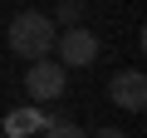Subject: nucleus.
<instances>
[{
	"label": "nucleus",
	"mask_w": 147,
	"mask_h": 138,
	"mask_svg": "<svg viewBox=\"0 0 147 138\" xmlns=\"http://www.w3.org/2000/svg\"><path fill=\"white\" fill-rule=\"evenodd\" d=\"M54 40H59V25L49 20V15H39V10H20L15 20H10V30H5V44H10V54H20V59H49L54 54Z\"/></svg>",
	"instance_id": "1"
},
{
	"label": "nucleus",
	"mask_w": 147,
	"mask_h": 138,
	"mask_svg": "<svg viewBox=\"0 0 147 138\" xmlns=\"http://www.w3.org/2000/svg\"><path fill=\"white\" fill-rule=\"evenodd\" d=\"M64 89H69V69H64L59 59H34V64L25 69V94H30L34 109H39V104H59Z\"/></svg>",
	"instance_id": "2"
},
{
	"label": "nucleus",
	"mask_w": 147,
	"mask_h": 138,
	"mask_svg": "<svg viewBox=\"0 0 147 138\" xmlns=\"http://www.w3.org/2000/svg\"><path fill=\"white\" fill-rule=\"evenodd\" d=\"M54 54H59V64H64V69H88V64L98 59V35H93V30H84V25H69V30H59Z\"/></svg>",
	"instance_id": "3"
},
{
	"label": "nucleus",
	"mask_w": 147,
	"mask_h": 138,
	"mask_svg": "<svg viewBox=\"0 0 147 138\" xmlns=\"http://www.w3.org/2000/svg\"><path fill=\"white\" fill-rule=\"evenodd\" d=\"M108 99L127 113H142L147 104V79H142V69H118V74L108 79Z\"/></svg>",
	"instance_id": "4"
},
{
	"label": "nucleus",
	"mask_w": 147,
	"mask_h": 138,
	"mask_svg": "<svg viewBox=\"0 0 147 138\" xmlns=\"http://www.w3.org/2000/svg\"><path fill=\"white\" fill-rule=\"evenodd\" d=\"M54 118H64V113H39L34 104L30 109H15L10 118H5V128H0V133H5V138H25V133H44Z\"/></svg>",
	"instance_id": "5"
},
{
	"label": "nucleus",
	"mask_w": 147,
	"mask_h": 138,
	"mask_svg": "<svg viewBox=\"0 0 147 138\" xmlns=\"http://www.w3.org/2000/svg\"><path fill=\"white\" fill-rule=\"evenodd\" d=\"M44 138H88V128H79L74 118H54V123L44 128Z\"/></svg>",
	"instance_id": "6"
},
{
	"label": "nucleus",
	"mask_w": 147,
	"mask_h": 138,
	"mask_svg": "<svg viewBox=\"0 0 147 138\" xmlns=\"http://www.w3.org/2000/svg\"><path fill=\"white\" fill-rule=\"evenodd\" d=\"M49 20H69V25H79V20H84V5H79V0H59V10H54Z\"/></svg>",
	"instance_id": "7"
},
{
	"label": "nucleus",
	"mask_w": 147,
	"mask_h": 138,
	"mask_svg": "<svg viewBox=\"0 0 147 138\" xmlns=\"http://www.w3.org/2000/svg\"><path fill=\"white\" fill-rule=\"evenodd\" d=\"M88 138H127L123 128H98V133H88Z\"/></svg>",
	"instance_id": "8"
},
{
	"label": "nucleus",
	"mask_w": 147,
	"mask_h": 138,
	"mask_svg": "<svg viewBox=\"0 0 147 138\" xmlns=\"http://www.w3.org/2000/svg\"><path fill=\"white\" fill-rule=\"evenodd\" d=\"M0 138H5V133H0Z\"/></svg>",
	"instance_id": "9"
}]
</instances>
